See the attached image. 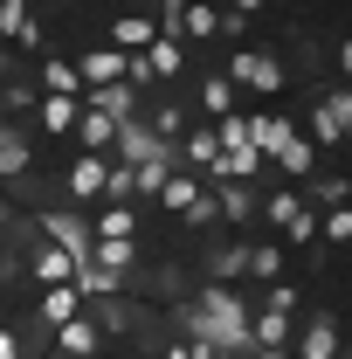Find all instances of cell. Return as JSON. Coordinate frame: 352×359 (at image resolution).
I'll use <instances>...</instances> for the list:
<instances>
[{"label":"cell","mask_w":352,"mask_h":359,"mask_svg":"<svg viewBox=\"0 0 352 359\" xmlns=\"http://www.w3.org/2000/svg\"><path fill=\"white\" fill-rule=\"evenodd\" d=\"M0 359H28V339H21L14 325H0Z\"/></svg>","instance_id":"obj_36"},{"label":"cell","mask_w":352,"mask_h":359,"mask_svg":"<svg viewBox=\"0 0 352 359\" xmlns=\"http://www.w3.org/2000/svg\"><path fill=\"white\" fill-rule=\"evenodd\" d=\"M276 166H283V180H297V187H304V180H318V145H311L304 132L283 138V145H276Z\"/></svg>","instance_id":"obj_18"},{"label":"cell","mask_w":352,"mask_h":359,"mask_svg":"<svg viewBox=\"0 0 352 359\" xmlns=\"http://www.w3.org/2000/svg\"><path fill=\"white\" fill-rule=\"evenodd\" d=\"M69 138H76L83 152H97V159H104V152H118V118H104V111H83Z\"/></svg>","instance_id":"obj_20"},{"label":"cell","mask_w":352,"mask_h":359,"mask_svg":"<svg viewBox=\"0 0 352 359\" xmlns=\"http://www.w3.org/2000/svg\"><path fill=\"white\" fill-rule=\"evenodd\" d=\"M290 353L297 359H339L346 346H339V304H318V311L304 318V332L290 339Z\"/></svg>","instance_id":"obj_3"},{"label":"cell","mask_w":352,"mask_h":359,"mask_svg":"<svg viewBox=\"0 0 352 359\" xmlns=\"http://www.w3.org/2000/svg\"><path fill=\"white\" fill-rule=\"evenodd\" d=\"M332 69H339V83H352V35H339V48H332Z\"/></svg>","instance_id":"obj_37"},{"label":"cell","mask_w":352,"mask_h":359,"mask_svg":"<svg viewBox=\"0 0 352 359\" xmlns=\"http://www.w3.org/2000/svg\"><path fill=\"white\" fill-rule=\"evenodd\" d=\"M297 208H304V187H276V194L263 201V222L276 228V235H283V228L297 222Z\"/></svg>","instance_id":"obj_27"},{"label":"cell","mask_w":352,"mask_h":359,"mask_svg":"<svg viewBox=\"0 0 352 359\" xmlns=\"http://www.w3.org/2000/svg\"><path fill=\"white\" fill-rule=\"evenodd\" d=\"M283 242H290V249H304V242H318V208H311V201L297 208V222L283 228Z\"/></svg>","instance_id":"obj_33"},{"label":"cell","mask_w":352,"mask_h":359,"mask_svg":"<svg viewBox=\"0 0 352 359\" xmlns=\"http://www.w3.org/2000/svg\"><path fill=\"white\" fill-rule=\"evenodd\" d=\"M290 339H297V311H276V304L249 311V346L256 353H290Z\"/></svg>","instance_id":"obj_4"},{"label":"cell","mask_w":352,"mask_h":359,"mask_svg":"<svg viewBox=\"0 0 352 359\" xmlns=\"http://www.w3.org/2000/svg\"><path fill=\"white\" fill-rule=\"evenodd\" d=\"M145 132L159 138V145H180V138H187V111H180V104H159V111H152V125H145Z\"/></svg>","instance_id":"obj_31"},{"label":"cell","mask_w":352,"mask_h":359,"mask_svg":"<svg viewBox=\"0 0 352 359\" xmlns=\"http://www.w3.org/2000/svg\"><path fill=\"white\" fill-rule=\"evenodd\" d=\"M194 104H201V118H208V125H221V118H235V83H228V76H201V90H194Z\"/></svg>","instance_id":"obj_19"},{"label":"cell","mask_w":352,"mask_h":359,"mask_svg":"<svg viewBox=\"0 0 352 359\" xmlns=\"http://www.w3.org/2000/svg\"><path fill=\"white\" fill-rule=\"evenodd\" d=\"M269 7H290V0H269Z\"/></svg>","instance_id":"obj_44"},{"label":"cell","mask_w":352,"mask_h":359,"mask_svg":"<svg viewBox=\"0 0 352 359\" xmlns=\"http://www.w3.org/2000/svg\"><path fill=\"white\" fill-rule=\"evenodd\" d=\"M48 346H55V359H90L97 346H104V325L83 311V318H69V325H55V332H48Z\"/></svg>","instance_id":"obj_9"},{"label":"cell","mask_w":352,"mask_h":359,"mask_svg":"<svg viewBox=\"0 0 352 359\" xmlns=\"http://www.w3.org/2000/svg\"><path fill=\"white\" fill-rule=\"evenodd\" d=\"M311 145H318V152H325V145H346V125H339V118L325 111V97L311 104Z\"/></svg>","instance_id":"obj_32"},{"label":"cell","mask_w":352,"mask_h":359,"mask_svg":"<svg viewBox=\"0 0 352 359\" xmlns=\"http://www.w3.org/2000/svg\"><path fill=\"white\" fill-rule=\"evenodd\" d=\"M42 235H48V242H62V249H69L76 263H90V249H97V235H90V222H76V215H55V208L42 215Z\"/></svg>","instance_id":"obj_11"},{"label":"cell","mask_w":352,"mask_h":359,"mask_svg":"<svg viewBox=\"0 0 352 359\" xmlns=\"http://www.w3.org/2000/svg\"><path fill=\"white\" fill-rule=\"evenodd\" d=\"M194 339H208L221 353H249V297H235L228 283H208L194 304Z\"/></svg>","instance_id":"obj_1"},{"label":"cell","mask_w":352,"mask_h":359,"mask_svg":"<svg viewBox=\"0 0 352 359\" xmlns=\"http://www.w3.org/2000/svg\"><path fill=\"white\" fill-rule=\"evenodd\" d=\"M221 194H215V208H221V222H249L256 215V194H249V180H215Z\"/></svg>","instance_id":"obj_26"},{"label":"cell","mask_w":352,"mask_h":359,"mask_svg":"<svg viewBox=\"0 0 352 359\" xmlns=\"http://www.w3.org/2000/svg\"><path fill=\"white\" fill-rule=\"evenodd\" d=\"M28 276H35V283H83V263H76V256H69V249H62V242H35V256H28Z\"/></svg>","instance_id":"obj_5"},{"label":"cell","mask_w":352,"mask_h":359,"mask_svg":"<svg viewBox=\"0 0 352 359\" xmlns=\"http://www.w3.org/2000/svg\"><path fill=\"white\" fill-rule=\"evenodd\" d=\"M28 173H35V145H28L21 132H7L0 138V187H21Z\"/></svg>","instance_id":"obj_22"},{"label":"cell","mask_w":352,"mask_h":359,"mask_svg":"<svg viewBox=\"0 0 352 359\" xmlns=\"http://www.w3.org/2000/svg\"><path fill=\"white\" fill-rule=\"evenodd\" d=\"M325 111H332V118L346 125V138H352V83H332V90H325Z\"/></svg>","instance_id":"obj_34"},{"label":"cell","mask_w":352,"mask_h":359,"mask_svg":"<svg viewBox=\"0 0 352 359\" xmlns=\"http://www.w3.org/2000/svg\"><path fill=\"white\" fill-rule=\"evenodd\" d=\"M152 42H159V21H152V14H118V21H111V48H118V55H145Z\"/></svg>","instance_id":"obj_12"},{"label":"cell","mask_w":352,"mask_h":359,"mask_svg":"<svg viewBox=\"0 0 352 359\" xmlns=\"http://www.w3.org/2000/svg\"><path fill=\"white\" fill-rule=\"evenodd\" d=\"M76 118H83L76 97H35V125H42L48 138H69V132H76Z\"/></svg>","instance_id":"obj_15"},{"label":"cell","mask_w":352,"mask_h":359,"mask_svg":"<svg viewBox=\"0 0 352 359\" xmlns=\"http://www.w3.org/2000/svg\"><path fill=\"white\" fill-rule=\"evenodd\" d=\"M0 42H21V48H42V21L28 0H0Z\"/></svg>","instance_id":"obj_13"},{"label":"cell","mask_w":352,"mask_h":359,"mask_svg":"<svg viewBox=\"0 0 352 359\" xmlns=\"http://www.w3.org/2000/svg\"><path fill=\"white\" fill-rule=\"evenodd\" d=\"M166 359H194V339H180V346H166Z\"/></svg>","instance_id":"obj_41"},{"label":"cell","mask_w":352,"mask_h":359,"mask_svg":"<svg viewBox=\"0 0 352 359\" xmlns=\"http://www.w3.org/2000/svg\"><path fill=\"white\" fill-rule=\"evenodd\" d=\"M201 201H208V194H201V180H194V173H166V187H159V208H166V215L187 222Z\"/></svg>","instance_id":"obj_23"},{"label":"cell","mask_w":352,"mask_h":359,"mask_svg":"<svg viewBox=\"0 0 352 359\" xmlns=\"http://www.w3.org/2000/svg\"><path fill=\"white\" fill-rule=\"evenodd\" d=\"M283 256L290 249H276V242H249V276L256 283H283Z\"/></svg>","instance_id":"obj_28"},{"label":"cell","mask_w":352,"mask_h":359,"mask_svg":"<svg viewBox=\"0 0 352 359\" xmlns=\"http://www.w3.org/2000/svg\"><path fill=\"white\" fill-rule=\"evenodd\" d=\"M145 62H152V83H173V76H187V42L159 28V42L145 48Z\"/></svg>","instance_id":"obj_17"},{"label":"cell","mask_w":352,"mask_h":359,"mask_svg":"<svg viewBox=\"0 0 352 359\" xmlns=\"http://www.w3.org/2000/svg\"><path fill=\"white\" fill-rule=\"evenodd\" d=\"M0 83H14V55H7V42H0Z\"/></svg>","instance_id":"obj_40"},{"label":"cell","mask_w":352,"mask_h":359,"mask_svg":"<svg viewBox=\"0 0 352 359\" xmlns=\"http://www.w3.org/2000/svg\"><path fill=\"white\" fill-rule=\"evenodd\" d=\"M283 138H297V125H290L283 111H256V118H249V145H256L263 159H276V145H283Z\"/></svg>","instance_id":"obj_21"},{"label":"cell","mask_w":352,"mask_h":359,"mask_svg":"<svg viewBox=\"0 0 352 359\" xmlns=\"http://www.w3.org/2000/svg\"><path fill=\"white\" fill-rule=\"evenodd\" d=\"M90 235H97V242H138V208L132 201H97Z\"/></svg>","instance_id":"obj_10"},{"label":"cell","mask_w":352,"mask_h":359,"mask_svg":"<svg viewBox=\"0 0 352 359\" xmlns=\"http://www.w3.org/2000/svg\"><path fill=\"white\" fill-rule=\"evenodd\" d=\"M318 242H332V249L352 242V201L346 208H318Z\"/></svg>","instance_id":"obj_30"},{"label":"cell","mask_w":352,"mask_h":359,"mask_svg":"<svg viewBox=\"0 0 352 359\" xmlns=\"http://www.w3.org/2000/svg\"><path fill=\"white\" fill-rule=\"evenodd\" d=\"M7 132H14V125H0V138H7Z\"/></svg>","instance_id":"obj_45"},{"label":"cell","mask_w":352,"mask_h":359,"mask_svg":"<svg viewBox=\"0 0 352 359\" xmlns=\"http://www.w3.org/2000/svg\"><path fill=\"white\" fill-rule=\"evenodd\" d=\"M215 222H221V208H215V194H208V201H201V208L187 215V228H215Z\"/></svg>","instance_id":"obj_38"},{"label":"cell","mask_w":352,"mask_h":359,"mask_svg":"<svg viewBox=\"0 0 352 359\" xmlns=\"http://www.w3.org/2000/svg\"><path fill=\"white\" fill-rule=\"evenodd\" d=\"M180 159H187V166H201V173H215V166H221V132H215V125H187Z\"/></svg>","instance_id":"obj_16"},{"label":"cell","mask_w":352,"mask_h":359,"mask_svg":"<svg viewBox=\"0 0 352 359\" xmlns=\"http://www.w3.org/2000/svg\"><path fill=\"white\" fill-rule=\"evenodd\" d=\"M83 111H104V118H132V83H97V90H83Z\"/></svg>","instance_id":"obj_25"},{"label":"cell","mask_w":352,"mask_h":359,"mask_svg":"<svg viewBox=\"0 0 352 359\" xmlns=\"http://www.w3.org/2000/svg\"><path fill=\"white\" fill-rule=\"evenodd\" d=\"M263 7H269V0H228V14H235V21H256Z\"/></svg>","instance_id":"obj_39"},{"label":"cell","mask_w":352,"mask_h":359,"mask_svg":"<svg viewBox=\"0 0 352 359\" xmlns=\"http://www.w3.org/2000/svg\"><path fill=\"white\" fill-rule=\"evenodd\" d=\"M346 263H352V242H346Z\"/></svg>","instance_id":"obj_47"},{"label":"cell","mask_w":352,"mask_h":359,"mask_svg":"<svg viewBox=\"0 0 352 359\" xmlns=\"http://www.w3.org/2000/svg\"><path fill=\"white\" fill-rule=\"evenodd\" d=\"M42 97H76V104H83V76H76V62L42 55Z\"/></svg>","instance_id":"obj_24"},{"label":"cell","mask_w":352,"mask_h":359,"mask_svg":"<svg viewBox=\"0 0 352 359\" xmlns=\"http://www.w3.org/2000/svg\"><path fill=\"white\" fill-rule=\"evenodd\" d=\"M83 311H90L83 283H48L42 297H35V318H42V332H55V325H69V318H83Z\"/></svg>","instance_id":"obj_7"},{"label":"cell","mask_w":352,"mask_h":359,"mask_svg":"<svg viewBox=\"0 0 352 359\" xmlns=\"http://www.w3.org/2000/svg\"><path fill=\"white\" fill-rule=\"evenodd\" d=\"M201 263H208V283H228V290H235V283L249 276V242H242V235L208 242V256H201Z\"/></svg>","instance_id":"obj_8"},{"label":"cell","mask_w":352,"mask_h":359,"mask_svg":"<svg viewBox=\"0 0 352 359\" xmlns=\"http://www.w3.org/2000/svg\"><path fill=\"white\" fill-rule=\"evenodd\" d=\"M104 180H111V166H104L97 152H76V159L62 166V187H69V201H83V208H97V201H104Z\"/></svg>","instance_id":"obj_6"},{"label":"cell","mask_w":352,"mask_h":359,"mask_svg":"<svg viewBox=\"0 0 352 359\" xmlns=\"http://www.w3.org/2000/svg\"><path fill=\"white\" fill-rule=\"evenodd\" d=\"M7 228H14V208H7V201H0V235H7Z\"/></svg>","instance_id":"obj_42"},{"label":"cell","mask_w":352,"mask_h":359,"mask_svg":"<svg viewBox=\"0 0 352 359\" xmlns=\"http://www.w3.org/2000/svg\"><path fill=\"white\" fill-rule=\"evenodd\" d=\"M104 201H138V180H132V166H111V180H104Z\"/></svg>","instance_id":"obj_35"},{"label":"cell","mask_w":352,"mask_h":359,"mask_svg":"<svg viewBox=\"0 0 352 359\" xmlns=\"http://www.w3.org/2000/svg\"><path fill=\"white\" fill-rule=\"evenodd\" d=\"M256 166H263V152H256V145H228V152H221V166H215V180H256Z\"/></svg>","instance_id":"obj_29"},{"label":"cell","mask_w":352,"mask_h":359,"mask_svg":"<svg viewBox=\"0 0 352 359\" xmlns=\"http://www.w3.org/2000/svg\"><path fill=\"white\" fill-rule=\"evenodd\" d=\"M76 76H83V90L125 83V55H118V48H83V55H76Z\"/></svg>","instance_id":"obj_14"},{"label":"cell","mask_w":352,"mask_h":359,"mask_svg":"<svg viewBox=\"0 0 352 359\" xmlns=\"http://www.w3.org/2000/svg\"><path fill=\"white\" fill-rule=\"evenodd\" d=\"M339 359H352V353H339Z\"/></svg>","instance_id":"obj_48"},{"label":"cell","mask_w":352,"mask_h":359,"mask_svg":"<svg viewBox=\"0 0 352 359\" xmlns=\"http://www.w3.org/2000/svg\"><path fill=\"white\" fill-rule=\"evenodd\" d=\"M201 7H221V0H201Z\"/></svg>","instance_id":"obj_46"},{"label":"cell","mask_w":352,"mask_h":359,"mask_svg":"<svg viewBox=\"0 0 352 359\" xmlns=\"http://www.w3.org/2000/svg\"><path fill=\"white\" fill-rule=\"evenodd\" d=\"M221 76H228L235 90H256V97H283V83H290L283 55H269V48H235Z\"/></svg>","instance_id":"obj_2"},{"label":"cell","mask_w":352,"mask_h":359,"mask_svg":"<svg viewBox=\"0 0 352 359\" xmlns=\"http://www.w3.org/2000/svg\"><path fill=\"white\" fill-rule=\"evenodd\" d=\"M256 359H297V353H256Z\"/></svg>","instance_id":"obj_43"}]
</instances>
